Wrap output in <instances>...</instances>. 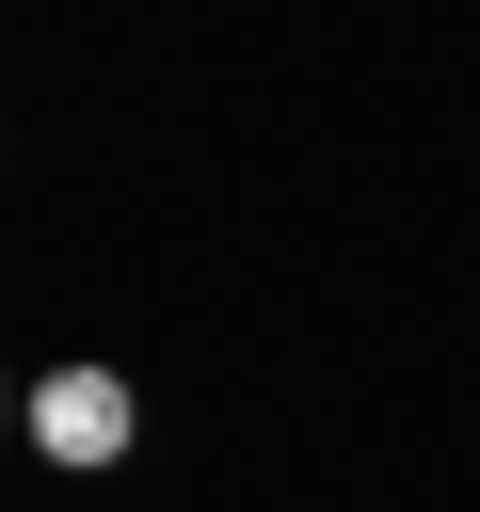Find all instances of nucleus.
<instances>
[{"instance_id":"obj_1","label":"nucleus","mask_w":480,"mask_h":512,"mask_svg":"<svg viewBox=\"0 0 480 512\" xmlns=\"http://www.w3.org/2000/svg\"><path fill=\"white\" fill-rule=\"evenodd\" d=\"M32 432H48L64 464H112V448H128V384H112V368H48V384H32Z\"/></svg>"},{"instance_id":"obj_2","label":"nucleus","mask_w":480,"mask_h":512,"mask_svg":"<svg viewBox=\"0 0 480 512\" xmlns=\"http://www.w3.org/2000/svg\"><path fill=\"white\" fill-rule=\"evenodd\" d=\"M16 416H32V400H16V384H0V432H16Z\"/></svg>"}]
</instances>
